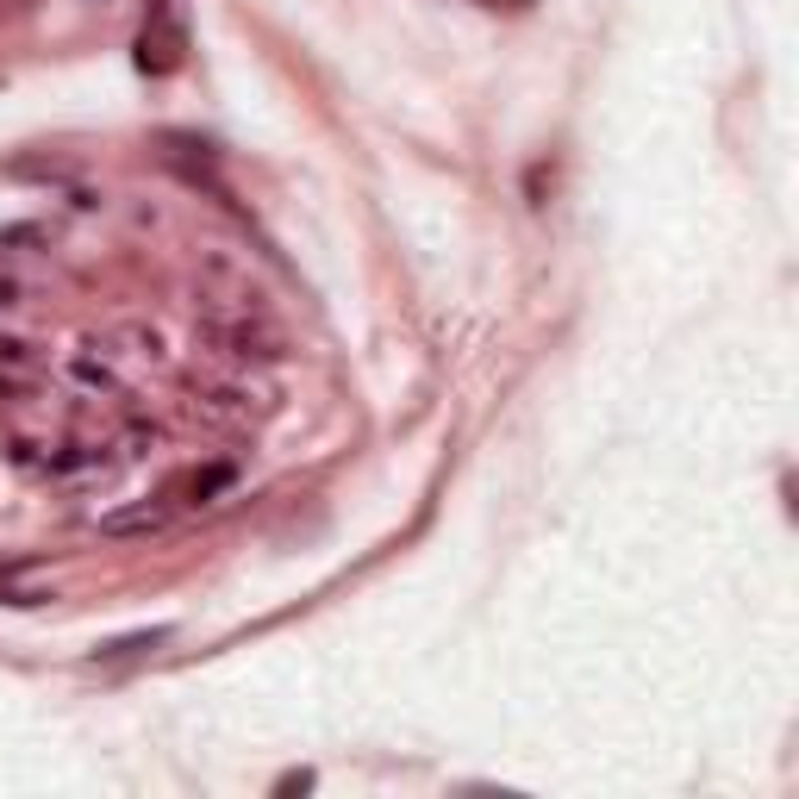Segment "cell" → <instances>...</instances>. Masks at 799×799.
Masks as SVG:
<instances>
[{
	"instance_id": "3",
	"label": "cell",
	"mask_w": 799,
	"mask_h": 799,
	"mask_svg": "<svg viewBox=\"0 0 799 799\" xmlns=\"http://www.w3.org/2000/svg\"><path fill=\"white\" fill-rule=\"evenodd\" d=\"M169 644V624H150V631H131V637H113V644H100L94 656L100 662H125V656H144V649Z\"/></svg>"
},
{
	"instance_id": "9",
	"label": "cell",
	"mask_w": 799,
	"mask_h": 799,
	"mask_svg": "<svg viewBox=\"0 0 799 799\" xmlns=\"http://www.w3.org/2000/svg\"><path fill=\"white\" fill-rule=\"evenodd\" d=\"M100 7H106V0H100Z\"/></svg>"
},
{
	"instance_id": "7",
	"label": "cell",
	"mask_w": 799,
	"mask_h": 799,
	"mask_svg": "<svg viewBox=\"0 0 799 799\" xmlns=\"http://www.w3.org/2000/svg\"><path fill=\"white\" fill-rule=\"evenodd\" d=\"M75 375H81V381H88V388H113V375H106V363H88V356H81V363H75Z\"/></svg>"
},
{
	"instance_id": "5",
	"label": "cell",
	"mask_w": 799,
	"mask_h": 799,
	"mask_svg": "<svg viewBox=\"0 0 799 799\" xmlns=\"http://www.w3.org/2000/svg\"><path fill=\"white\" fill-rule=\"evenodd\" d=\"M200 413H206V419H250V400L238 394V388H219V394H206L200 400Z\"/></svg>"
},
{
	"instance_id": "4",
	"label": "cell",
	"mask_w": 799,
	"mask_h": 799,
	"mask_svg": "<svg viewBox=\"0 0 799 799\" xmlns=\"http://www.w3.org/2000/svg\"><path fill=\"white\" fill-rule=\"evenodd\" d=\"M231 481H238V469H231V462H206V469L188 474V494H194V506H206V499L219 494V487H231Z\"/></svg>"
},
{
	"instance_id": "2",
	"label": "cell",
	"mask_w": 799,
	"mask_h": 799,
	"mask_svg": "<svg viewBox=\"0 0 799 799\" xmlns=\"http://www.w3.org/2000/svg\"><path fill=\"white\" fill-rule=\"evenodd\" d=\"M169 524V506H125V512H100V531L106 537H150V531H163Z\"/></svg>"
},
{
	"instance_id": "1",
	"label": "cell",
	"mask_w": 799,
	"mask_h": 799,
	"mask_svg": "<svg viewBox=\"0 0 799 799\" xmlns=\"http://www.w3.org/2000/svg\"><path fill=\"white\" fill-rule=\"evenodd\" d=\"M188 63V20H181V0H150L144 7V31H138V69L144 75H175Z\"/></svg>"
},
{
	"instance_id": "8",
	"label": "cell",
	"mask_w": 799,
	"mask_h": 799,
	"mask_svg": "<svg viewBox=\"0 0 799 799\" xmlns=\"http://www.w3.org/2000/svg\"><path fill=\"white\" fill-rule=\"evenodd\" d=\"M13 300H20V281H13V275H0V306H13Z\"/></svg>"
},
{
	"instance_id": "6",
	"label": "cell",
	"mask_w": 799,
	"mask_h": 799,
	"mask_svg": "<svg viewBox=\"0 0 799 799\" xmlns=\"http://www.w3.org/2000/svg\"><path fill=\"white\" fill-rule=\"evenodd\" d=\"M275 794H281V799H288V794H313V774H306V769L281 774V781H275Z\"/></svg>"
}]
</instances>
